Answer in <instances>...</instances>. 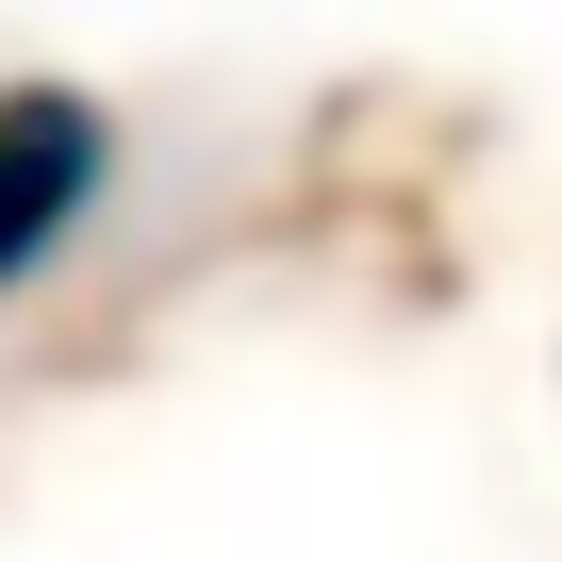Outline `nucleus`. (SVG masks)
I'll return each instance as SVG.
<instances>
[{
	"instance_id": "obj_1",
	"label": "nucleus",
	"mask_w": 562,
	"mask_h": 562,
	"mask_svg": "<svg viewBox=\"0 0 562 562\" xmlns=\"http://www.w3.org/2000/svg\"><path fill=\"white\" fill-rule=\"evenodd\" d=\"M100 182H116V116L83 83H0V299L100 215Z\"/></svg>"
}]
</instances>
